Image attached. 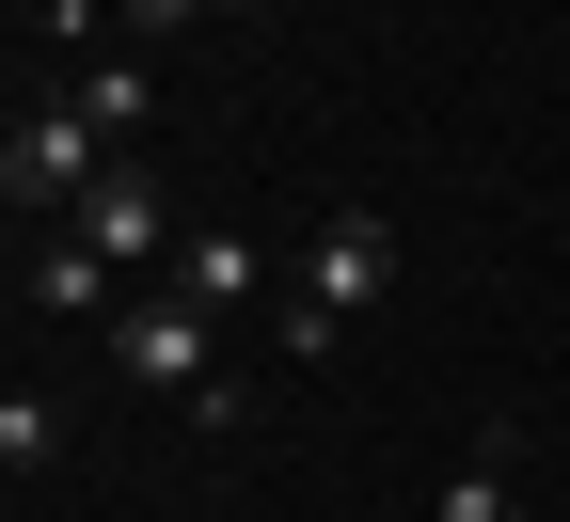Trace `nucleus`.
Listing matches in <instances>:
<instances>
[{
	"label": "nucleus",
	"mask_w": 570,
	"mask_h": 522,
	"mask_svg": "<svg viewBox=\"0 0 570 522\" xmlns=\"http://www.w3.org/2000/svg\"><path fill=\"white\" fill-rule=\"evenodd\" d=\"M111 364H127L142 396H175V412H190L206 381H223V317H206V302H175V285H159V302H127V317H111Z\"/></svg>",
	"instance_id": "nucleus-1"
},
{
	"label": "nucleus",
	"mask_w": 570,
	"mask_h": 522,
	"mask_svg": "<svg viewBox=\"0 0 570 522\" xmlns=\"http://www.w3.org/2000/svg\"><path fill=\"white\" fill-rule=\"evenodd\" d=\"M111 175V142H96V111H17V127H0V206H80Z\"/></svg>",
	"instance_id": "nucleus-2"
},
{
	"label": "nucleus",
	"mask_w": 570,
	"mask_h": 522,
	"mask_svg": "<svg viewBox=\"0 0 570 522\" xmlns=\"http://www.w3.org/2000/svg\"><path fill=\"white\" fill-rule=\"evenodd\" d=\"M381 285H396V221H381V206H333L317 238H302V302H333V317H365Z\"/></svg>",
	"instance_id": "nucleus-3"
},
{
	"label": "nucleus",
	"mask_w": 570,
	"mask_h": 522,
	"mask_svg": "<svg viewBox=\"0 0 570 522\" xmlns=\"http://www.w3.org/2000/svg\"><path fill=\"white\" fill-rule=\"evenodd\" d=\"M63 238H80V254H111V269H142V254L175 269V238H159V175H142V159H111V175L80 190V221H63Z\"/></svg>",
	"instance_id": "nucleus-4"
},
{
	"label": "nucleus",
	"mask_w": 570,
	"mask_h": 522,
	"mask_svg": "<svg viewBox=\"0 0 570 522\" xmlns=\"http://www.w3.org/2000/svg\"><path fill=\"white\" fill-rule=\"evenodd\" d=\"M159 285H175V302H206V317H238V302H254V285H269V254L238 238V221H190V238H175V269H159Z\"/></svg>",
	"instance_id": "nucleus-5"
},
{
	"label": "nucleus",
	"mask_w": 570,
	"mask_h": 522,
	"mask_svg": "<svg viewBox=\"0 0 570 522\" xmlns=\"http://www.w3.org/2000/svg\"><path fill=\"white\" fill-rule=\"evenodd\" d=\"M428 522H523V443H508V427H491V443H475V460L444 475V506H428Z\"/></svg>",
	"instance_id": "nucleus-6"
},
{
	"label": "nucleus",
	"mask_w": 570,
	"mask_h": 522,
	"mask_svg": "<svg viewBox=\"0 0 570 522\" xmlns=\"http://www.w3.org/2000/svg\"><path fill=\"white\" fill-rule=\"evenodd\" d=\"M32 302H63V317H96V302H111V254H80V238H48V254H32Z\"/></svg>",
	"instance_id": "nucleus-7"
},
{
	"label": "nucleus",
	"mask_w": 570,
	"mask_h": 522,
	"mask_svg": "<svg viewBox=\"0 0 570 522\" xmlns=\"http://www.w3.org/2000/svg\"><path fill=\"white\" fill-rule=\"evenodd\" d=\"M80 111H96V142H111V159H127V127L159 111V80H142V63H96V80H80Z\"/></svg>",
	"instance_id": "nucleus-8"
},
{
	"label": "nucleus",
	"mask_w": 570,
	"mask_h": 522,
	"mask_svg": "<svg viewBox=\"0 0 570 522\" xmlns=\"http://www.w3.org/2000/svg\"><path fill=\"white\" fill-rule=\"evenodd\" d=\"M0 460L48 475V460H63V412H48V396H0Z\"/></svg>",
	"instance_id": "nucleus-9"
},
{
	"label": "nucleus",
	"mask_w": 570,
	"mask_h": 522,
	"mask_svg": "<svg viewBox=\"0 0 570 522\" xmlns=\"http://www.w3.org/2000/svg\"><path fill=\"white\" fill-rule=\"evenodd\" d=\"M190 17H223V0H127V32L159 48V32H190Z\"/></svg>",
	"instance_id": "nucleus-10"
}]
</instances>
